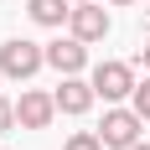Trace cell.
I'll return each mask as SVG.
<instances>
[{
	"mask_svg": "<svg viewBox=\"0 0 150 150\" xmlns=\"http://www.w3.org/2000/svg\"><path fill=\"white\" fill-rule=\"evenodd\" d=\"M47 67V47L26 42V36H11V42H0V73L16 78V83H26Z\"/></svg>",
	"mask_w": 150,
	"mask_h": 150,
	"instance_id": "6da1fadb",
	"label": "cell"
},
{
	"mask_svg": "<svg viewBox=\"0 0 150 150\" xmlns=\"http://www.w3.org/2000/svg\"><path fill=\"white\" fill-rule=\"evenodd\" d=\"M93 93L104 98V104H119L135 93V67L129 62H98L93 67Z\"/></svg>",
	"mask_w": 150,
	"mask_h": 150,
	"instance_id": "7a4b0ae2",
	"label": "cell"
},
{
	"mask_svg": "<svg viewBox=\"0 0 150 150\" xmlns=\"http://www.w3.org/2000/svg\"><path fill=\"white\" fill-rule=\"evenodd\" d=\"M140 124H145V119H140V109H135V104H129V109H109L104 124H98V135H104V145H109V150H129V145L140 140Z\"/></svg>",
	"mask_w": 150,
	"mask_h": 150,
	"instance_id": "3957f363",
	"label": "cell"
},
{
	"mask_svg": "<svg viewBox=\"0 0 150 150\" xmlns=\"http://www.w3.org/2000/svg\"><path fill=\"white\" fill-rule=\"evenodd\" d=\"M52 114H57V93L26 88L21 98H16V119H21V129H47V124H52Z\"/></svg>",
	"mask_w": 150,
	"mask_h": 150,
	"instance_id": "277c9868",
	"label": "cell"
},
{
	"mask_svg": "<svg viewBox=\"0 0 150 150\" xmlns=\"http://www.w3.org/2000/svg\"><path fill=\"white\" fill-rule=\"evenodd\" d=\"M67 26H73V36L78 42H104L109 36V11L98 5V0H88V5H73V16H67Z\"/></svg>",
	"mask_w": 150,
	"mask_h": 150,
	"instance_id": "5b68a950",
	"label": "cell"
},
{
	"mask_svg": "<svg viewBox=\"0 0 150 150\" xmlns=\"http://www.w3.org/2000/svg\"><path fill=\"white\" fill-rule=\"evenodd\" d=\"M47 67H57L62 78H67V73H83V67H88V42H78V36L47 42Z\"/></svg>",
	"mask_w": 150,
	"mask_h": 150,
	"instance_id": "8992f818",
	"label": "cell"
},
{
	"mask_svg": "<svg viewBox=\"0 0 150 150\" xmlns=\"http://www.w3.org/2000/svg\"><path fill=\"white\" fill-rule=\"evenodd\" d=\"M93 98H98V93H93V78L67 73V78L57 83V109H62V114H88V109H93Z\"/></svg>",
	"mask_w": 150,
	"mask_h": 150,
	"instance_id": "52a82bcc",
	"label": "cell"
},
{
	"mask_svg": "<svg viewBox=\"0 0 150 150\" xmlns=\"http://www.w3.org/2000/svg\"><path fill=\"white\" fill-rule=\"evenodd\" d=\"M26 16L36 26H62L73 16V0H26Z\"/></svg>",
	"mask_w": 150,
	"mask_h": 150,
	"instance_id": "ba28073f",
	"label": "cell"
},
{
	"mask_svg": "<svg viewBox=\"0 0 150 150\" xmlns=\"http://www.w3.org/2000/svg\"><path fill=\"white\" fill-rule=\"evenodd\" d=\"M62 150H109V145H104V135H98V129H78V135L62 140Z\"/></svg>",
	"mask_w": 150,
	"mask_h": 150,
	"instance_id": "9c48e42d",
	"label": "cell"
},
{
	"mask_svg": "<svg viewBox=\"0 0 150 150\" xmlns=\"http://www.w3.org/2000/svg\"><path fill=\"white\" fill-rule=\"evenodd\" d=\"M129 104L140 109V119H150V78H145V83H135V93H129Z\"/></svg>",
	"mask_w": 150,
	"mask_h": 150,
	"instance_id": "30bf717a",
	"label": "cell"
},
{
	"mask_svg": "<svg viewBox=\"0 0 150 150\" xmlns=\"http://www.w3.org/2000/svg\"><path fill=\"white\" fill-rule=\"evenodd\" d=\"M11 124H21V119H16V104H11V98H0V135H5Z\"/></svg>",
	"mask_w": 150,
	"mask_h": 150,
	"instance_id": "8fae6325",
	"label": "cell"
},
{
	"mask_svg": "<svg viewBox=\"0 0 150 150\" xmlns=\"http://www.w3.org/2000/svg\"><path fill=\"white\" fill-rule=\"evenodd\" d=\"M140 62H145V73H150V42H145V52H140Z\"/></svg>",
	"mask_w": 150,
	"mask_h": 150,
	"instance_id": "7c38bea8",
	"label": "cell"
},
{
	"mask_svg": "<svg viewBox=\"0 0 150 150\" xmlns=\"http://www.w3.org/2000/svg\"><path fill=\"white\" fill-rule=\"evenodd\" d=\"M129 150H150V145H145V140H135V145H129Z\"/></svg>",
	"mask_w": 150,
	"mask_h": 150,
	"instance_id": "4fadbf2b",
	"label": "cell"
},
{
	"mask_svg": "<svg viewBox=\"0 0 150 150\" xmlns=\"http://www.w3.org/2000/svg\"><path fill=\"white\" fill-rule=\"evenodd\" d=\"M109 5H135V0H109Z\"/></svg>",
	"mask_w": 150,
	"mask_h": 150,
	"instance_id": "5bb4252c",
	"label": "cell"
},
{
	"mask_svg": "<svg viewBox=\"0 0 150 150\" xmlns=\"http://www.w3.org/2000/svg\"><path fill=\"white\" fill-rule=\"evenodd\" d=\"M73 5H88V0H73Z\"/></svg>",
	"mask_w": 150,
	"mask_h": 150,
	"instance_id": "9a60e30c",
	"label": "cell"
},
{
	"mask_svg": "<svg viewBox=\"0 0 150 150\" xmlns=\"http://www.w3.org/2000/svg\"><path fill=\"white\" fill-rule=\"evenodd\" d=\"M145 42H150V26H145Z\"/></svg>",
	"mask_w": 150,
	"mask_h": 150,
	"instance_id": "2e32d148",
	"label": "cell"
},
{
	"mask_svg": "<svg viewBox=\"0 0 150 150\" xmlns=\"http://www.w3.org/2000/svg\"><path fill=\"white\" fill-rule=\"evenodd\" d=\"M0 78H5V73H0Z\"/></svg>",
	"mask_w": 150,
	"mask_h": 150,
	"instance_id": "e0dca14e",
	"label": "cell"
}]
</instances>
